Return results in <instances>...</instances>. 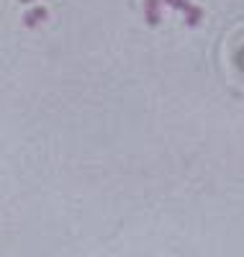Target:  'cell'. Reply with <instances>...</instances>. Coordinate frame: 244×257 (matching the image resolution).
Wrapping results in <instances>:
<instances>
[{"instance_id": "1", "label": "cell", "mask_w": 244, "mask_h": 257, "mask_svg": "<svg viewBox=\"0 0 244 257\" xmlns=\"http://www.w3.org/2000/svg\"><path fill=\"white\" fill-rule=\"evenodd\" d=\"M160 8H162V0H144V18H147V24L152 26H160Z\"/></svg>"}, {"instance_id": "3", "label": "cell", "mask_w": 244, "mask_h": 257, "mask_svg": "<svg viewBox=\"0 0 244 257\" xmlns=\"http://www.w3.org/2000/svg\"><path fill=\"white\" fill-rule=\"evenodd\" d=\"M201 18H203V8L190 6V8L185 11V21H188V26H198V24H201Z\"/></svg>"}, {"instance_id": "4", "label": "cell", "mask_w": 244, "mask_h": 257, "mask_svg": "<svg viewBox=\"0 0 244 257\" xmlns=\"http://www.w3.org/2000/svg\"><path fill=\"white\" fill-rule=\"evenodd\" d=\"M162 3H167V6H172V8H177V11H188V8H190L188 0H162Z\"/></svg>"}, {"instance_id": "2", "label": "cell", "mask_w": 244, "mask_h": 257, "mask_svg": "<svg viewBox=\"0 0 244 257\" xmlns=\"http://www.w3.org/2000/svg\"><path fill=\"white\" fill-rule=\"evenodd\" d=\"M47 16H49V11L44 8V6H39V8H31V11L26 13V18H24V24H26L29 29H34V26H39V24H41V21L47 18Z\"/></svg>"}, {"instance_id": "5", "label": "cell", "mask_w": 244, "mask_h": 257, "mask_svg": "<svg viewBox=\"0 0 244 257\" xmlns=\"http://www.w3.org/2000/svg\"><path fill=\"white\" fill-rule=\"evenodd\" d=\"M21 3H31V0H21Z\"/></svg>"}]
</instances>
